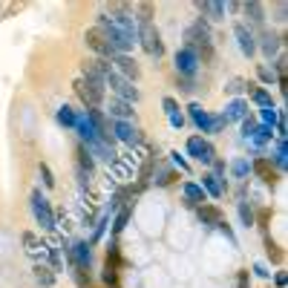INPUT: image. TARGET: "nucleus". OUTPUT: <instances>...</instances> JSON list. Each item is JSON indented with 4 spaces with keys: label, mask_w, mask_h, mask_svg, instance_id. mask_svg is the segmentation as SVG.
Here are the masks:
<instances>
[{
    "label": "nucleus",
    "mask_w": 288,
    "mask_h": 288,
    "mask_svg": "<svg viewBox=\"0 0 288 288\" xmlns=\"http://www.w3.org/2000/svg\"><path fill=\"white\" fill-rule=\"evenodd\" d=\"M185 46L196 52L199 64H213L216 52H213V35H211V23L196 18V23L185 29Z\"/></svg>",
    "instance_id": "obj_1"
},
{
    "label": "nucleus",
    "mask_w": 288,
    "mask_h": 288,
    "mask_svg": "<svg viewBox=\"0 0 288 288\" xmlns=\"http://www.w3.org/2000/svg\"><path fill=\"white\" fill-rule=\"evenodd\" d=\"M72 87H75L78 98L87 104V110H101V107H104V101H107V87H104V81H96V78H78Z\"/></svg>",
    "instance_id": "obj_2"
},
{
    "label": "nucleus",
    "mask_w": 288,
    "mask_h": 288,
    "mask_svg": "<svg viewBox=\"0 0 288 288\" xmlns=\"http://www.w3.org/2000/svg\"><path fill=\"white\" fill-rule=\"evenodd\" d=\"M188 115H191V121L196 124V130H199V133H208V135H216V133H222V130L228 127L222 115H211V113H208L202 104H196V101L188 107Z\"/></svg>",
    "instance_id": "obj_3"
},
{
    "label": "nucleus",
    "mask_w": 288,
    "mask_h": 288,
    "mask_svg": "<svg viewBox=\"0 0 288 288\" xmlns=\"http://www.w3.org/2000/svg\"><path fill=\"white\" fill-rule=\"evenodd\" d=\"M29 205H32V213H35V222L40 225L46 233H52L58 225H55V213H52V205H49V199L40 193V188H35L29 193Z\"/></svg>",
    "instance_id": "obj_4"
},
{
    "label": "nucleus",
    "mask_w": 288,
    "mask_h": 288,
    "mask_svg": "<svg viewBox=\"0 0 288 288\" xmlns=\"http://www.w3.org/2000/svg\"><path fill=\"white\" fill-rule=\"evenodd\" d=\"M135 43H141V46H144V52H147V55H153L156 61L164 55L161 35H159V29H156L153 23H135Z\"/></svg>",
    "instance_id": "obj_5"
},
{
    "label": "nucleus",
    "mask_w": 288,
    "mask_h": 288,
    "mask_svg": "<svg viewBox=\"0 0 288 288\" xmlns=\"http://www.w3.org/2000/svg\"><path fill=\"white\" fill-rule=\"evenodd\" d=\"M104 87H110V93L113 98H121V101H127V104H135L141 93H138V87L135 84H130L127 78H121L118 72H113V75H107L104 78Z\"/></svg>",
    "instance_id": "obj_6"
},
{
    "label": "nucleus",
    "mask_w": 288,
    "mask_h": 288,
    "mask_svg": "<svg viewBox=\"0 0 288 288\" xmlns=\"http://www.w3.org/2000/svg\"><path fill=\"white\" fill-rule=\"evenodd\" d=\"M185 153L193 161H202V164H213V159H216V147L205 135H191L188 144H185Z\"/></svg>",
    "instance_id": "obj_7"
},
{
    "label": "nucleus",
    "mask_w": 288,
    "mask_h": 288,
    "mask_svg": "<svg viewBox=\"0 0 288 288\" xmlns=\"http://www.w3.org/2000/svg\"><path fill=\"white\" fill-rule=\"evenodd\" d=\"M84 43H87V46L96 52V58H104V61H113V58L118 55V52L110 46V40L104 38V32H101V29H96V26L84 32Z\"/></svg>",
    "instance_id": "obj_8"
},
{
    "label": "nucleus",
    "mask_w": 288,
    "mask_h": 288,
    "mask_svg": "<svg viewBox=\"0 0 288 288\" xmlns=\"http://www.w3.org/2000/svg\"><path fill=\"white\" fill-rule=\"evenodd\" d=\"M110 133H113V138H115V141H124L127 147H135V144H141V141H144L141 130L135 127L133 121H110Z\"/></svg>",
    "instance_id": "obj_9"
},
{
    "label": "nucleus",
    "mask_w": 288,
    "mask_h": 288,
    "mask_svg": "<svg viewBox=\"0 0 288 288\" xmlns=\"http://www.w3.org/2000/svg\"><path fill=\"white\" fill-rule=\"evenodd\" d=\"M176 75H182V78H196V72H199V58H196V52L188 49V46H182V49H176Z\"/></svg>",
    "instance_id": "obj_10"
},
{
    "label": "nucleus",
    "mask_w": 288,
    "mask_h": 288,
    "mask_svg": "<svg viewBox=\"0 0 288 288\" xmlns=\"http://www.w3.org/2000/svg\"><path fill=\"white\" fill-rule=\"evenodd\" d=\"M75 133H78V141H81L84 147H90V144H96V141H104V138L98 135L96 124L90 121L87 113H78V118H75ZM107 144H110V141H107Z\"/></svg>",
    "instance_id": "obj_11"
},
{
    "label": "nucleus",
    "mask_w": 288,
    "mask_h": 288,
    "mask_svg": "<svg viewBox=\"0 0 288 288\" xmlns=\"http://www.w3.org/2000/svg\"><path fill=\"white\" fill-rule=\"evenodd\" d=\"M256 49L268 58V61H274L280 52H283V38L277 32H268V29H262L259 32V40H256Z\"/></svg>",
    "instance_id": "obj_12"
},
{
    "label": "nucleus",
    "mask_w": 288,
    "mask_h": 288,
    "mask_svg": "<svg viewBox=\"0 0 288 288\" xmlns=\"http://www.w3.org/2000/svg\"><path fill=\"white\" fill-rule=\"evenodd\" d=\"M233 38H236L242 55H245V58H254L256 55V35H254V29L245 26V23H233Z\"/></svg>",
    "instance_id": "obj_13"
},
{
    "label": "nucleus",
    "mask_w": 288,
    "mask_h": 288,
    "mask_svg": "<svg viewBox=\"0 0 288 288\" xmlns=\"http://www.w3.org/2000/svg\"><path fill=\"white\" fill-rule=\"evenodd\" d=\"M110 64H113V69H115L121 78H127L130 84H135V81L141 78V69H138V64H135L133 55H115Z\"/></svg>",
    "instance_id": "obj_14"
},
{
    "label": "nucleus",
    "mask_w": 288,
    "mask_h": 288,
    "mask_svg": "<svg viewBox=\"0 0 288 288\" xmlns=\"http://www.w3.org/2000/svg\"><path fill=\"white\" fill-rule=\"evenodd\" d=\"M104 110H107V115H110L113 121H133V115H135L133 104L121 101V98H107V101H104Z\"/></svg>",
    "instance_id": "obj_15"
},
{
    "label": "nucleus",
    "mask_w": 288,
    "mask_h": 288,
    "mask_svg": "<svg viewBox=\"0 0 288 288\" xmlns=\"http://www.w3.org/2000/svg\"><path fill=\"white\" fill-rule=\"evenodd\" d=\"M219 115L225 118V124L248 118V115H251V110H248V98H230V101L225 104V110L219 113Z\"/></svg>",
    "instance_id": "obj_16"
},
{
    "label": "nucleus",
    "mask_w": 288,
    "mask_h": 288,
    "mask_svg": "<svg viewBox=\"0 0 288 288\" xmlns=\"http://www.w3.org/2000/svg\"><path fill=\"white\" fill-rule=\"evenodd\" d=\"M196 9H199L202 20H208V23L225 18V3H219V0H202V3H196Z\"/></svg>",
    "instance_id": "obj_17"
},
{
    "label": "nucleus",
    "mask_w": 288,
    "mask_h": 288,
    "mask_svg": "<svg viewBox=\"0 0 288 288\" xmlns=\"http://www.w3.org/2000/svg\"><path fill=\"white\" fill-rule=\"evenodd\" d=\"M199 188L208 196H213V199H222V193L228 191V182L219 179V176H213V173H202V185Z\"/></svg>",
    "instance_id": "obj_18"
},
{
    "label": "nucleus",
    "mask_w": 288,
    "mask_h": 288,
    "mask_svg": "<svg viewBox=\"0 0 288 288\" xmlns=\"http://www.w3.org/2000/svg\"><path fill=\"white\" fill-rule=\"evenodd\" d=\"M161 107H164V113H167V121H170V127L173 130H182L185 127V115H182V110H179V101L176 98H164L161 101Z\"/></svg>",
    "instance_id": "obj_19"
},
{
    "label": "nucleus",
    "mask_w": 288,
    "mask_h": 288,
    "mask_svg": "<svg viewBox=\"0 0 288 288\" xmlns=\"http://www.w3.org/2000/svg\"><path fill=\"white\" fill-rule=\"evenodd\" d=\"M75 170H84L87 176H93V173H96V159L90 156V150H87L81 141L75 144Z\"/></svg>",
    "instance_id": "obj_20"
},
{
    "label": "nucleus",
    "mask_w": 288,
    "mask_h": 288,
    "mask_svg": "<svg viewBox=\"0 0 288 288\" xmlns=\"http://www.w3.org/2000/svg\"><path fill=\"white\" fill-rule=\"evenodd\" d=\"M182 196H185V202L193 205V208H199V205L208 202V193L199 188V182H185V185H182Z\"/></svg>",
    "instance_id": "obj_21"
},
{
    "label": "nucleus",
    "mask_w": 288,
    "mask_h": 288,
    "mask_svg": "<svg viewBox=\"0 0 288 288\" xmlns=\"http://www.w3.org/2000/svg\"><path fill=\"white\" fill-rule=\"evenodd\" d=\"M248 98L254 101L259 110H265V107H274V98H271V93H268L265 87H259V84H248Z\"/></svg>",
    "instance_id": "obj_22"
},
{
    "label": "nucleus",
    "mask_w": 288,
    "mask_h": 288,
    "mask_svg": "<svg viewBox=\"0 0 288 288\" xmlns=\"http://www.w3.org/2000/svg\"><path fill=\"white\" fill-rule=\"evenodd\" d=\"M196 213H199L202 225H213V228H216V225L222 222V211H219L216 205H208V202H205V205L196 208Z\"/></svg>",
    "instance_id": "obj_23"
},
{
    "label": "nucleus",
    "mask_w": 288,
    "mask_h": 288,
    "mask_svg": "<svg viewBox=\"0 0 288 288\" xmlns=\"http://www.w3.org/2000/svg\"><path fill=\"white\" fill-rule=\"evenodd\" d=\"M239 12H245V18H248L254 26H262V23H265V6H262V3H256V0L242 3V9H239Z\"/></svg>",
    "instance_id": "obj_24"
},
{
    "label": "nucleus",
    "mask_w": 288,
    "mask_h": 288,
    "mask_svg": "<svg viewBox=\"0 0 288 288\" xmlns=\"http://www.w3.org/2000/svg\"><path fill=\"white\" fill-rule=\"evenodd\" d=\"M55 118H58V124H61L64 130H75V118H78V113H75L69 104H64V107H58Z\"/></svg>",
    "instance_id": "obj_25"
},
{
    "label": "nucleus",
    "mask_w": 288,
    "mask_h": 288,
    "mask_svg": "<svg viewBox=\"0 0 288 288\" xmlns=\"http://www.w3.org/2000/svg\"><path fill=\"white\" fill-rule=\"evenodd\" d=\"M254 170L265 182H274V167H271V161L265 159V156H256V159L251 161V173H254Z\"/></svg>",
    "instance_id": "obj_26"
},
{
    "label": "nucleus",
    "mask_w": 288,
    "mask_h": 288,
    "mask_svg": "<svg viewBox=\"0 0 288 288\" xmlns=\"http://www.w3.org/2000/svg\"><path fill=\"white\" fill-rule=\"evenodd\" d=\"M286 156H288V153H286V138H277V144H274V156H271L268 161H274V164H277V170L283 173V170H286V164H288Z\"/></svg>",
    "instance_id": "obj_27"
},
{
    "label": "nucleus",
    "mask_w": 288,
    "mask_h": 288,
    "mask_svg": "<svg viewBox=\"0 0 288 288\" xmlns=\"http://www.w3.org/2000/svg\"><path fill=\"white\" fill-rule=\"evenodd\" d=\"M228 170H230L233 179H248V176H251V161L248 159H233Z\"/></svg>",
    "instance_id": "obj_28"
},
{
    "label": "nucleus",
    "mask_w": 288,
    "mask_h": 288,
    "mask_svg": "<svg viewBox=\"0 0 288 288\" xmlns=\"http://www.w3.org/2000/svg\"><path fill=\"white\" fill-rule=\"evenodd\" d=\"M35 280H38L40 286L49 288L52 283H55V271H52L49 265H40V262H38V265H35Z\"/></svg>",
    "instance_id": "obj_29"
},
{
    "label": "nucleus",
    "mask_w": 288,
    "mask_h": 288,
    "mask_svg": "<svg viewBox=\"0 0 288 288\" xmlns=\"http://www.w3.org/2000/svg\"><path fill=\"white\" fill-rule=\"evenodd\" d=\"M248 84H251V81H245V78H230V81L225 84V93L233 96V98H239L242 93H248Z\"/></svg>",
    "instance_id": "obj_30"
},
{
    "label": "nucleus",
    "mask_w": 288,
    "mask_h": 288,
    "mask_svg": "<svg viewBox=\"0 0 288 288\" xmlns=\"http://www.w3.org/2000/svg\"><path fill=\"white\" fill-rule=\"evenodd\" d=\"M271 72L277 75V81H286V72H288V58H286V52H280V55L274 58V64H271Z\"/></svg>",
    "instance_id": "obj_31"
},
{
    "label": "nucleus",
    "mask_w": 288,
    "mask_h": 288,
    "mask_svg": "<svg viewBox=\"0 0 288 288\" xmlns=\"http://www.w3.org/2000/svg\"><path fill=\"white\" fill-rule=\"evenodd\" d=\"M256 124H259V121H256L254 115H248V118H242V121H239V130H242V138H245V141L256 133Z\"/></svg>",
    "instance_id": "obj_32"
},
{
    "label": "nucleus",
    "mask_w": 288,
    "mask_h": 288,
    "mask_svg": "<svg viewBox=\"0 0 288 288\" xmlns=\"http://www.w3.org/2000/svg\"><path fill=\"white\" fill-rule=\"evenodd\" d=\"M170 164H173V167H179L182 173H191V161L185 159V153H179V150H173V153H170Z\"/></svg>",
    "instance_id": "obj_33"
},
{
    "label": "nucleus",
    "mask_w": 288,
    "mask_h": 288,
    "mask_svg": "<svg viewBox=\"0 0 288 288\" xmlns=\"http://www.w3.org/2000/svg\"><path fill=\"white\" fill-rule=\"evenodd\" d=\"M256 78H259L262 84H268V87H271V84H277V75H274L265 64H256Z\"/></svg>",
    "instance_id": "obj_34"
},
{
    "label": "nucleus",
    "mask_w": 288,
    "mask_h": 288,
    "mask_svg": "<svg viewBox=\"0 0 288 288\" xmlns=\"http://www.w3.org/2000/svg\"><path fill=\"white\" fill-rule=\"evenodd\" d=\"M259 118H262L265 127L274 130V124H277V107H265V110H259Z\"/></svg>",
    "instance_id": "obj_35"
},
{
    "label": "nucleus",
    "mask_w": 288,
    "mask_h": 288,
    "mask_svg": "<svg viewBox=\"0 0 288 288\" xmlns=\"http://www.w3.org/2000/svg\"><path fill=\"white\" fill-rule=\"evenodd\" d=\"M38 170H40V179H43V188H49V191H52V188H55V176H52V170H49V164H46V161H40V167H38Z\"/></svg>",
    "instance_id": "obj_36"
},
{
    "label": "nucleus",
    "mask_w": 288,
    "mask_h": 288,
    "mask_svg": "<svg viewBox=\"0 0 288 288\" xmlns=\"http://www.w3.org/2000/svg\"><path fill=\"white\" fill-rule=\"evenodd\" d=\"M127 219H130V208H121L118 216H115V225H113V233H121L124 225H127Z\"/></svg>",
    "instance_id": "obj_37"
},
{
    "label": "nucleus",
    "mask_w": 288,
    "mask_h": 288,
    "mask_svg": "<svg viewBox=\"0 0 288 288\" xmlns=\"http://www.w3.org/2000/svg\"><path fill=\"white\" fill-rule=\"evenodd\" d=\"M239 219L245 222V228H251V225H254V211H251L245 202H239Z\"/></svg>",
    "instance_id": "obj_38"
},
{
    "label": "nucleus",
    "mask_w": 288,
    "mask_h": 288,
    "mask_svg": "<svg viewBox=\"0 0 288 288\" xmlns=\"http://www.w3.org/2000/svg\"><path fill=\"white\" fill-rule=\"evenodd\" d=\"M176 84H179V90H182V93H188V96H191L193 90H196L193 78H182V75H176Z\"/></svg>",
    "instance_id": "obj_39"
},
{
    "label": "nucleus",
    "mask_w": 288,
    "mask_h": 288,
    "mask_svg": "<svg viewBox=\"0 0 288 288\" xmlns=\"http://www.w3.org/2000/svg\"><path fill=\"white\" fill-rule=\"evenodd\" d=\"M286 12H288V6H286V3H277V18H274V20L286 23Z\"/></svg>",
    "instance_id": "obj_40"
},
{
    "label": "nucleus",
    "mask_w": 288,
    "mask_h": 288,
    "mask_svg": "<svg viewBox=\"0 0 288 288\" xmlns=\"http://www.w3.org/2000/svg\"><path fill=\"white\" fill-rule=\"evenodd\" d=\"M254 271H256V274H259V277H271V271H268L265 265H259V262H256V265H254Z\"/></svg>",
    "instance_id": "obj_41"
},
{
    "label": "nucleus",
    "mask_w": 288,
    "mask_h": 288,
    "mask_svg": "<svg viewBox=\"0 0 288 288\" xmlns=\"http://www.w3.org/2000/svg\"><path fill=\"white\" fill-rule=\"evenodd\" d=\"M239 288H251V286H248V271H242V274H239Z\"/></svg>",
    "instance_id": "obj_42"
},
{
    "label": "nucleus",
    "mask_w": 288,
    "mask_h": 288,
    "mask_svg": "<svg viewBox=\"0 0 288 288\" xmlns=\"http://www.w3.org/2000/svg\"><path fill=\"white\" fill-rule=\"evenodd\" d=\"M274 283H277V288H286V274H277Z\"/></svg>",
    "instance_id": "obj_43"
}]
</instances>
